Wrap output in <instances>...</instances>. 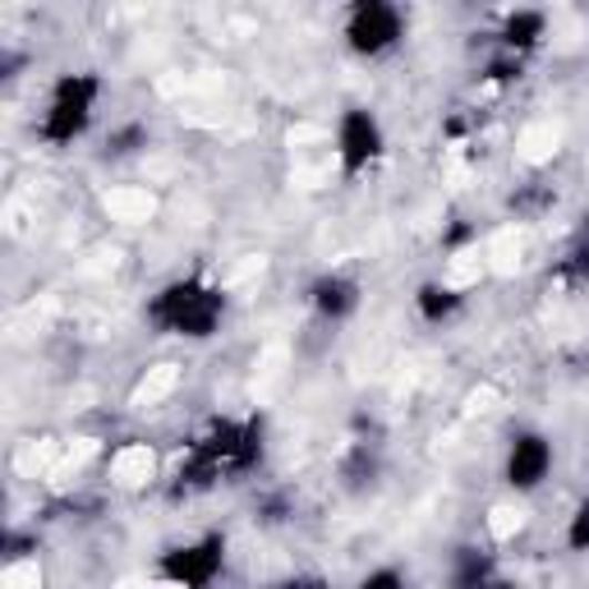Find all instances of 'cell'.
<instances>
[{
	"label": "cell",
	"mask_w": 589,
	"mask_h": 589,
	"mask_svg": "<svg viewBox=\"0 0 589 589\" xmlns=\"http://www.w3.org/2000/svg\"><path fill=\"white\" fill-rule=\"evenodd\" d=\"M216 314H222V295L203 291L199 282L171 286L158 304H152V318L171 332H184V336H207L216 327Z\"/></svg>",
	"instance_id": "1"
},
{
	"label": "cell",
	"mask_w": 589,
	"mask_h": 589,
	"mask_svg": "<svg viewBox=\"0 0 589 589\" xmlns=\"http://www.w3.org/2000/svg\"><path fill=\"white\" fill-rule=\"evenodd\" d=\"M92 98H98V79H65L55 88V102H51V115H47V139L51 143H70L83 125H88V111H92Z\"/></svg>",
	"instance_id": "2"
},
{
	"label": "cell",
	"mask_w": 589,
	"mask_h": 589,
	"mask_svg": "<svg viewBox=\"0 0 589 589\" xmlns=\"http://www.w3.org/2000/svg\"><path fill=\"white\" fill-rule=\"evenodd\" d=\"M400 33V19L387 0H359L355 6V19H351V42L355 51H383L392 47Z\"/></svg>",
	"instance_id": "3"
},
{
	"label": "cell",
	"mask_w": 589,
	"mask_h": 589,
	"mask_svg": "<svg viewBox=\"0 0 589 589\" xmlns=\"http://www.w3.org/2000/svg\"><path fill=\"white\" fill-rule=\"evenodd\" d=\"M216 567H222V539H207L199 548L175 552L171 562H166V576H175L184 585H207L216 576Z\"/></svg>",
	"instance_id": "4"
},
{
	"label": "cell",
	"mask_w": 589,
	"mask_h": 589,
	"mask_svg": "<svg viewBox=\"0 0 589 589\" xmlns=\"http://www.w3.org/2000/svg\"><path fill=\"white\" fill-rule=\"evenodd\" d=\"M548 460H552V451H548V443L544 438H520L516 447H511V460H507V475H511V484L516 488H535L544 475H548Z\"/></svg>",
	"instance_id": "5"
},
{
	"label": "cell",
	"mask_w": 589,
	"mask_h": 589,
	"mask_svg": "<svg viewBox=\"0 0 589 589\" xmlns=\"http://www.w3.org/2000/svg\"><path fill=\"white\" fill-rule=\"evenodd\" d=\"M341 152H346V171H359L378 152V125L364 111H351L341 125Z\"/></svg>",
	"instance_id": "6"
},
{
	"label": "cell",
	"mask_w": 589,
	"mask_h": 589,
	"mask_svg": "<svg viewBox=\"0 0 589 589\" xmlns=\"http://www.w3.org/2000/svg\"><path fill=\"white\" fill-rule=\"evenodd\" d=\"M314 299H318V308L323 314H346V308L355 304V286L351 282H318V291H314Z\"/></svg>",
	"instance_id": "7"
},
{
	"label": "cell",
	"mask_w": 589,
	"mask_h": 589,
	"mask_svg": "<svg viewBox=\"0 0 589 589\" xmlns=\"http://www.w3.org/2000/svg\"><path fill=\"white\" fill-rule=\"evenodd\" d=\"M539 33H544V19H539V14H516V19L507 23V42H511V47H535Z\"/></svg>",
	"instance_id": "8"
},
{
	"label": "cell",
	"mask_w": 589,
	"mask_h": 589,
	"mask_svg": "<svg viewBox=\"0 0 589 589\" xmlns=\"http://www.w3.org/2000/svg\"><path fill=\"white\" fill-rule=\"evenodd\" d=\"M419 308H424V318H443V314H451V308H456V295H451V291H438V286H428V291L419 295Z\"/></svg>",
	"instance_id": "9"
},
{
	"label": "cell",
	"mask_w": 589,
	"mask_h": 589,
	"mask_svg": "<svg viewBox=\"0 0 589 589\" xmlns=\"http://www.w3.org/2000/svg\"><path fill=\"white\" fill-rule=\"evenodd\" d=\"M571 548H589V511H580V520L571 525Z\"/></svg>",
	"instance_id": "10"
},
{
	"label": "cell",
	"mask_w": 589,
	"mask_h": 589,
	"mask_svg": "<svg viewBox=\"0 0 589 589\" xmlns=\"http://www.w3.org/2000/svg\"><path fill=\"white\" fill-rule=\"evenodd\" d=\"M387 585H400V576L383 571V576H368V589H387Z\"/></svg>",
	"instance_id": "11"
},
{
	"label": "cell",
	"mask_w": 589,
	"mask_h": 589,
	"mask_svg": "<svg viewBox=\"0 0 589 589\" xmlns=\"http://www.w3.org/2000/svg\"><path fill=\"white\" fill-rule=\"evenodd\" d=\"M580 272H585V276H589V250H585V254H580Z\"/></svg>",
	"instance_id": "12"
}]
</instances>
